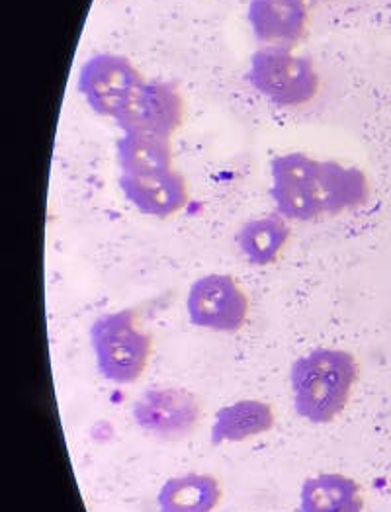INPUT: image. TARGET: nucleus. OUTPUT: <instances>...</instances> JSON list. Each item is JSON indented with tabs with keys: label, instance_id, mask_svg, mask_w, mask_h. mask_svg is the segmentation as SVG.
Returning <instances> with one entry per match:
<instances>
[{
	"label": "nucleus",
	"instance_id": "obj_4",
	"mask_svg": "<svg viewBox=\"0 0 391 512\" xmlns=\"http://www.w3.org/2000/svg\"><path fill=\"white\" fill-rule=\"evenodd\" d=\"M247 81L262 98L278 108L309 104L321 86L313 61L282 45H264L253 53Z\"/></svg>",
	"mask_w": 391,
	"mask_h": 512
},
{
	"label": "nucleus",
	"instance_id": "obj_1",
	"mask_svg": "<svg viewBox=\"0 0 391 512\" xmlns=\"http://www.w3.org/2000/svg\"><path fill=\"white\" fill-rule=\"evenodd\" d=\"M270 198L284 219L313 221L364 206L370 184L358 167L292 151L270 161Z\"/></svg>",
	"mask_w": 391,
	"mask_h": 512
},
{
	"label": "nucleus",
	"instance_id": "obj_15",
	"mask_svg": "<svg viewBox=\"0 0 391 512\" xmlns=\"http://www.w3.org/2000/svg\"><path fill=\"white\" fill-rule=\"evenodd\" d=\"M292 237V229L288 219L282 215H262L247 221L235 241L245 256V260L253 266H270L284 253L288 241Z\"/></svg>",
	"mask_w": 391,
	"mask_h": 512
},
{
	"label": "nucleus",
	"instance_id": "obj_2",
	"mask_svg": "<svg viewBox=\"0 0 391 512\" xmlns=\"http://www.w3.org/2000/svg\"><path fill=\"white\" fill-rule=\"evenodd\" d=\"M358 382V362L343 348L319 346L300 356L290 370L294 409L311 425L333 423L348 405Z\"/></svg>",
	"mask_w": 391,
	"mask_h": 512
},
{
	"label": "nucleus",
	"instance_id": "obj_10",
	"mask_svg": "<svg viewBox=\"0 0 391 512\" xmlns=\"http://www.w3.org/2000/svg\"><path fill=\"white\" fill-rule=\"evenodd\" d=\"M311 0H251L247 20L264 45L294 47L302 42L309 24Z\"/></svg>",
	"mask_w": 391,
	"mask_h": 512
},
{
	"label": "nucleus",
	"instance_id": "obj_9",
	"mask_svg": "<svg viewBox=\"0 0 391 512\" xmlns=\"http://www.w3.org/2000/svg\"><path fill=\"white\" fill-rule=\"evenodd\" d=\"M184 98L176 86L163 81H145L130 110L116 122L122 131L139 129L173 137L184 122Z\"/></svg>",
	"mask_w": 391,
	"mask_h": 512
},
{
	"label": "nucleus",
	"instance_id": "obj_12",
	"mask_svg": "<svg viewBox=\"0 0 391 512\" xmlns=\"http://www.w3.org/2000/svg\"><path fill=\"white\" fill-rule=\"evenodd\" d=\"M223 497L218 477L190 471L169 477L157 493L159 512H214Z\"/></svg>",
	"mask_w": 391,
	"mask_h": 512
},
{
	"label": "nucleus",
	"instance_id": "obj_7",
	"mask_svg": "<svg viewBox=\"0 0 391 512\" xmlns=\"http://www.w3.org/2000/svg\"><path fill=\"white\" fill-rule=\"evenodd\" d=\"M251 303L229 274H206L192 282L186 296L188 321L212 333H239L249 319Z\"/></svg>",
	"mask_w": 391,
	"mask_h": 512
},
{
	"label": "nucleus",
	"instance_id": "obj_8",
	"mask_svg": "<svg viewBox=\"0 0 391 512\" xmlns=\"http://www.w3.org/2000/svg\"><path fill=\"white\" fill-rule=\"evenodd\" d=\"M120 190L139 214L159 219L182 212L190 202L188 182L176 169L153 174H122Z\"/></svg>",
	"mask_w": 391,
	"mask_h": 512
},
{
	"label": "nucleus",
	"instance_id": "obj_5",
	"mask_svg": "<svg viewBox=\"0 0 391 512\" xmlns=\"http://www.w3.org/2000/svg\"><path fill=\"white\" fill-rule=\"evenodd\" d=\"M143 83L141 73L126 55L98 53L81 67L77 90L94 114L118 122L130 110Z\"/></svg>",
	"mask_w": 391,
	"mask_h": 512
},
{
	"label": "nucleus",
	"instance_id": "obj_3",
	"mask_svg": "<svg viewBox=\"0 0 391 512\" xmlns=\"http://www.w3.org/2000/svg\"><path fill=\"white\" fill-rule=\"evenodd\" d=\"M96 368L106 382L135 384L153 354V335L141 325L135 309L100 315L88 331Z\"/></svg>",
	"mask_w": 391,
	"mask_h": 512
},
{
	"label": "nucleus",
	"instance_id": "obj_14",
	"mask_svg": "<svg viewBox=\"0 0 391 512\" xmlns=\"http://www.w3.org/2000/svg\"><path fill=\"white\" fill-rule=\"evenodd\" d=\"M300 512H364L362 489L343 473L307 477L300 491Z\"/></svg>",
	"mask_w": 391,
	"mask_h": 512
},
{
	"label": "nucleus",
	"instance_id": "obj_11",
	"mask_svg": "<svg viewBox=\"0 0 391 512\" xmlns=\"http://www.w3.org/2000/svg\"><path fill=\"white\" fill-rule=\"evenodd\" d=\"M276 425L274 409L261 399H239L214 415L210 438L214 446L247 442L270 432Z\"/></svg>",
	"mask_w": 391,
	"mask_h": 512
},
{
	"label": "nucleus",
	"instance_id": "obj_6",
	"mask_svg": "<svg viewBox=\"0 0 391 512\" xmlns=\"http://www.w3.org/2000/svg\"><path fill=\"white\" fill-rule=\"evenodd\" d=\"M131 417L137 428L157 440L182 442L200 427L202 401L184 387H149L133 401Z\"/></svg>",
	"mask_w": 391,
	"mask_h": 512
},
{
	"label": "nucleus",
	"instance_id": "obj_13",
	"mask_svg": "<svg viewBox=\"0 0 391 512\" xmlns=\"http://www.w3.org/2000/svg\"><path fill=\"white\" fill-rule=\"evenodd\" d=\"M122 174H153L174 169L173 137L151 131H122L116 145Z\"/></svg>",
	"mask_w": 391,
	"mask_h": 512
},
{
	"label": "nucleus",
	"instance_id": "obj_16",
	"mask_svg": "<svg viewBox=\"0 0 391 512\" xmlns=\"http://www.w3.org/2000/svg\"><path fill=\"white\" fill-rule=\"evenodd\" d=\"M311 2H313V4H315V2H319V0H311Z\"/></svg>",
	"mask_w": 391,
	"mask_h": 512
}]
</instances>
